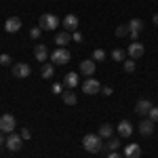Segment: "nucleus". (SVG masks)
Masks as SVG:
<instances>
[{
	"instance_id": "1",
	"label": "nucleus",
	"mask_w": 158,
	"mask_h": 158,
	"mask_svg": "<svg viewBox=\"0 0 158 158\" xmlns=\"http://www.w3.org/2000/svg\"><path fill=\"white\" fill-rule=\"evenodd\" d=\"M82 148H85L86 152H91V154H97L99 150H101V137L97 133H89L82 137Z\"/></svg>"
},
{
	"instance_id": "2",
	"label": "nucleus",
	"mask_w": 158,
	"mask_h": 158,
	"mask_svg": "<svg viewBox=\"0 0 158 158\" xmlns=\"http://www.w3.org/2000/svg\"><path fill=\"white\" fill-rule=\"evenodd\" d=\"M70 51L65 49V47H57V49L51 53V61L53 63H57V65H65V63H70Z\"/></svg>"
},
{
	"instance_id": "3",
	"label": "nucleus",
	"mask_w": 158,
	"mask_h": 158,
	"mask_svg": "<svg viewBox=\"0 0 158 158\" xmlns=\"http://www.w3.org/2000/svg\"><path fill=\"white\" fill-rule=\"evenodd\" d=\"M15 124H17V120H15L13 114H2V116H0V131L4 135L15 133Z\"/></svg>"
},
{
	"instance_id": "4",
	"label": "nucleus",
	"mask_w": 158,
	"mask_h": 158,
	"mask_svg": "<svg viewBox=\"0 0 158 158\" xmlns=\"http://www.w3.org/2000/svg\"><path fill=\"white\" fill-rule=\"evenodd\" d=\"M57 25H59V19L53 13L40 15V30H57Z\"/></svg>"
},
{
	"instance_id": "5",
	"label": "nucleus",
	"mask_w": 158,
	"mask_h": 158,
	"mask_svg": "<svg viewBox=\"0 0 158 158\" xmlns=\"http://www.w3.org/2000/svg\"><path fill=\"white\" fill-rule=\"evenodd\" d=\"M82 91H85L86 95H97V93H101V85H99V80H95L91 76V78H86L85 82H82Z\"/></svg>"
},
{
	"instance_id": "6",
	"label": "nucleus",
	"mask_w": 158,
	"mask_h": 158,
	"mask_svg": "<svg viewBox=\"0 0 158 158\" xmlns=\"http://www.w3.org/2000/svg\"><path fill=\"white\" fill-rule=\"evenodd\" d=\"M30 74H32V68H30V63H25V61L13 65V76H15V78H21V80H23V78L30 76Z\"/></svg>"
},
{
	"instance_id": "7",
	"label": "nucleus",
	"mask_w": 158,
	"mask_h": 158,
	"mask_svg": "<svg viewBox=\"0 0 158 158\" xmlns=\"http://www.w3.org/2000/svg\"><path fill=\"white\" fill-rule=\"evenodd\" d=\"M21 146H23L21 135H17V133H9V135H6V148H9L11 152H19Z\"/></svg>"
},
{
	"instance_id": "8",
	"label": "nucleus",
	"mask_w": 158,
	"mask_h": 158,
	"mask_svg": "<svg viewBox=\"0 0 158 158\" xmlns=\"http://www.w3.org/2000/svg\"><path fill=\"white\" fill-rule=\"evenodd\" d=\"M146 53V49H143V44L141 42H137V40H133L129 47H127V55L131 57V59H139L141 55Z\"/></svg>"
},
{
	"instance_id": "9",
	"label": "nucleus",
	"mask_w": 158,
	"mask_h": 158,
	"mask_svg": "<svg viewBox=\"0 0 158 158\" xmlns=\"http://www.w3.org/2000/svg\"><path fill=\"white\" fill-rule=\"evenodd\" d=\"M152 108H154V106H152L150 99H139V101L135 103V114H139V116H148Z\"/></svg>"
},
{
	"instance_id": "10",
	"label": "nucleus",
	"mask_w": 158,
	"mask_h": 158,
	"mask_svg": "<svg viewBox=\"0 0 158 158\" xmlns=\"http://www.w3.org/2000/svg\"><path fill=\"white\" fill-rule=\"evenodd\" d=\"M95 61L93 59H85V61H80V74L82 76H86V78H91L93 74H95Z\"/></svg>"
},
{
	"instance_id": "11",
	"label": "nucleus",
	"mask_w": 158,
	"mask_h": 158,
	"mask_svg": "<svg viewBox=\"0 0 158 158\" xmlns=\"http://www.w3.org/2000/svg\"><path fill=\"white\" fill-rule=\"evenodd\" d=\"M141 30H143V21H141V19H131V21H129V36L133 38V40H137V36H139Z\"/></svg>"
},
{
	"instance_id": "12",
	"label": "nucleus",
	"mask_w": 158,
	"mask_h": 158,
	"mask_svg": "<svg viewBox=\"0 0 158 158\" xmlns=\"http://www.w3.org/2000/svg\"><path fill=\"white\" fill-rule=\"evenodd\" d=\"M78 23H80V21H78V17H76L74 13H70V15L63 17V27H65L68 32H76V30H78Z\"/></svg>"
},
{
	"instance_id": "13",
	"label": "nucleus",
	"mask_w": 158,
	"mask_h": 158,
	"mask_svg": "<svg viewBox=\"0 0 158 158\" xmlns=\"http://www.w3.org/2000/svg\"><path fill=\"white\" fill-rule=\"evenodd\" d=\"M4 30H6L9 34L19 32V30H21V19H19V17H9V19L4 21Z\"/></svg>"
},
{
	"instance_id": "14",
	"label": "nucleus",
	"mask_w": 158,
	"mask_h": 158,
	"mask_svg": "<svg viewBox=\"0 0 158 158\" xmlns=\"http://www.w3.org/2000/svg\"><path fill=\"white\" fill-rule=\"evenodd\" d=\"M70 42H72V32L63 30V32H57V34H55V44H57V47H65V44H70Z\"/></svg>"
},
{
	"instance_id": "15",
	"label": "nucleus",
	"mask_w": 158,
	"mask_h": 158,
	"mask_svg": "<svg viewBox=\"0 0 158 158\" xmlns=\"http://www.w3.org/2000/svg\"><path fill=\"white\" fill-rule=\"evenodd\" d=\"M116 131H118L120 137H131V135H133V124L129 120H120L118 127H116Z\"/></svg>"
},
{
	"instance_id": "16",
	"label": "nucleus",
	"mask_w": 158,
	"mask_h": 158,
	"mask_svg": "<svg viewBox=\"0 0 158 158\" xmlns=\"http://www.w3.org/2000/svg\"><path fill=\"white\" fill-rule=\"evenodd\" d=\"M139 133L143 135V137H150V135L154 133V122L150 120V118H143V120L139 122Z\"/></svg>"
},
{
	"instance_id": "17",
	"label": "nucleus",
	"mask_w": 158,
	"mask_h": 158,
	"mask_svg": "<svg viewBox=\"0 0 158 158\" xmlns=\"http://www.w3.org/2000/svg\"><path fill=\"white\" fill-rule=\"evenodd\" d=\"M124 158H141V148L137 143H129L124 148Z\"/></svg>"
},
{
	"instance_id": "18",
	"label": "nucleus",
	"mask_w": 158,
	"mask_h": 158,
	"mask_svg": "<svg viewBox=\"0 0 158 158\" xmlns=\"http://www.w3.org/2000/svg\"><path fill=\"white\" fill-rule=\"evenodd\" d=\"M34 57H36V59L42 63V61L49 57V51H47V47H44V44H36V47H34Z\"/></svg>"
},
{
	"instance_id": "19",
	"label": "nucleus",
	"mask_w": 158,
	"mask_h": 158,
	"mask_svg": "<svg viewBox=\"0 0 158 158\" xmlns=\"http://www.w3.org/2000/svg\"><path fill=\"white\" fill-rule=\"evenodd\" d=\"M63 85L68 86V89H76V86H78V74H76V72L65 74V80H63Z\"/></svg>"
},
{
	"instance_id": "20",
	"label": "nucleus",
	"mask_w": 158,
	"mask_h": 158,
	"mask_svg": "<svg viewBox=\"0 0 158 158\" xmlns=\"http://www.w3.org/2000/svg\"><path fill=\"white\" fill-rule=\"evenodd\" d=\"M112 133H114V127H112V124H101L99 131H97V135L101 137V139H110Z\"/></svg>"
},
{
	"instance_id": "21",
	"label": "nucleus",
	"mask_w": 158,
	"mask_h": 158,
	"mask_svg": "<svg viewBox=\"0 0 158 158\" xmlns=\"http://www.w3.org/2000/svg\"><path fill=\"white\" fill-rule=\"evenodd\" d=\"M53 74H55V63H44L42 70H40V76L49 80V78H53Z\"/></svg>"
},
{
	"instance_id": "22",
	"label": "nucleus",
	"mask_w": 158,
	"mask_h": 158,
	"mask_svg": "<svg viewBox=\"0 0 158 158\" xmlns=\"http://www.w3.org/2000/svg\"><path fill=\"white\" fill-rule=\"evenodd\" d=\"M61 99H63V103H68V106H76V101H78V97H76L74 91H65V93H61Z\"/></svg>"
},
{
	"instance_id": "23",
	"label": "nucleus",
	"mask_w": 158,
	"mask_h": 158,
	"mask_svg": "<svg viewBox=\"0 0 158 158\" xmlns=\"http://www.w3.org/2000/svg\"><path fill=\"white\" fill-rule=\"evenodd\" d=\"M118 148H120V139H118V137H110L108 139V150L110 152H116Z\"/></svg>"
},
{
	"instance_id": "24",
	"label": "nucleus",
	"mask_w": 158,
	"mask_h": 158,
	"mask_svg": "<svg viewBox=\"0 0 158 158\" xmlns=\"http://www.w3.org/2000/svg\"><path fill=\"white\" fill-rule=\"evenodd\" d=\"M122 65H124V72H127V74H133L135 72V59H131V57L122 61Z\"/></svg>"
},
{
	"instance_id": "25",
	"label": "nucleus",
	"mask_w": 158,
	"mask_h": 158,
	"mask_svg": "<svg viewBox=\"0 0 158 158\" xmlns=\"http://www.w3.org/2000/svg\"><path fill=\"white\" fill-rule=\"evenodd\" d=\"M106 57H108V55H106L103 49H95L93 51V61H106Z\"/></svg>"
},
{
	"instance_id": "26",
	"label": "nucleus",
	"mask_w": 158,
	"mask_h": 158,
	"mask_svg": "<svg viewBox=\"0 0 158 158\" xmlns=\"http://www.w3.org/2000/svg\"><path fill=\"white\" fill-rule=\"evenodd\" d=\"M112 59L118 61V63H122V61H124V51L122 49H114L112 51Z\"/></svg>"
},
{
	"instance_id": "27",
	"label": "nucleus",
	"mask_w": 158,
	"mask_h": 158,
	"mask_svg": "<svg viewBox=\"0 0 158 158\" xmlns=\"http://www.w3.org/2000/svg\"><path fill=\"white\" fill-rule=\"evenodd\" d=\"M116 36L118 38L129 36V25H118V27H116Z\"/></svg>"
},
{
	"instance_id": "28",
	"label": "nucleus",
	"mask_w": 158,
	"mask_h": 158,
	"mask_svg": "<svg viewBox=\"0 0 158 158\" xmlns=\"http://www.w3.org/2000/svg\"><path fill=\"white\" fill-rule=\"evenodd\" d=\"M148 118H150V120H152L154 124H156V122H158V108H152V110H150V114H148Z\"/></svg>"
},
{
	"instance_id": "29",
	"label": "nucleus",
	"mask_w": 158,
	"mask_h": 158,
	"mask_svg": "<svg viewBox=\"0 0 158 158\" xmlns=\"http://www.w3.org/2000/svg\"><path fill=\"white\" fill-rule=\"evenodd\" d=\"M51 91H53L55 95H61V93H63V85H61V82H55V85L51 86Z\"/></svg>"
},
{
	"instance_id": "30",
	"label": "nucleus",
	"mask_w": 158,
	"mask_h": 158,
	"mask_svg": "<svg viewBox=\"0 0 158 158\" xmlns=\"http://www.w3.org/2000/svg\"><path fill=\"white\" fill-rule=\"evenodd\" d=\"M40 32H42V30H40V25H36V27H32V30H30V36L36 40V38L40 36Z\"/></svg>"
},
{
	"instance_id": "31",
	"label": "nucleus",
	"mask_w": 158,
	"mask_h": 158,
	"mask_svg": "<svg viewBox=\"0 0 158 158\" xmlns=\"http://www.w3.org/2000/svg\"><path fill=\"white\" fill-rule=\"evenodd\" d=\"M101 93H103L106 97H110V95L114 93V89H112V86H101Z\"/></svg>"
},
{
	"instance_id": "32",
	"label": "nucleus",
	"mask_w": 158,
	"mask_h": 158,
	"mask_svg": "<svg viewBox=\"0 0 158 158\" xmlns=\"http://www.w3.org/2000/svg\"><path fill=\"white\" fill-rule=\"evenodd\" d=\"M72 40L74 42H82V34L80 32H72Z\"/></svg>"
},
{
	"instance_id": "33",
	"label": "nucleus",
	"mask_w": 158,
	"mask_h": 158,
	"mask_svg": "<svg viewBox=\"0 0 158 158\" xmlns=\"http://www.w3.org/2000/svg\"><path fill=\"white\" fill-rule=\"evenodd\" d=\"M0 63H2V65H9V63H11V57H9V55H0Z\"/></svg>"
},
{
	"instance_id": "34",
	"label": "nucleus",
	"mask_w": 158,
	"mask_h": 158,
	"mask_svg": "<svg viewBox=\"0 0 158 158\" xmlns=\"http://www.w3.org/2000/svg\"><path fill=\"white\" fill-rule=\"evenodd\" d=\"M30 137H32L30 129H23V131H21V139H30Z\"/></svg>"
},
{
	"instance_id": "35",
	"label": "nucleus",
	"mask_w": 158,
	"mask_h": 158,
	"mask_svg": "<svg viewBox=\"0 0 158 158\" xmlns=\"http://www.w3.org/2000/svg\"><path fill=\"white\" fill-rule=\"evenodd\" d=\"M4 146H6V137H4V133L0 131V150H2Z\"/></svg>"
},
{
	"instance_id": "36",
	"label": "nucleus",
	"mask_w": 158,
	"mask_h": 158,
	"mask_svg": "<svg viewBox=\"0 0 158 158\" xmlns=\"http://www.w3.org/2000/svg\"><path fill=\"white\" fill-rule=\"evenodd\" d=\"M106 158H122V156H120V154H118V152H110V154H108V156H106Z\"/></svg>"
},
{
	"instance_id": "37",
	"label": "nucleus",
	"mask_w": 158,
	"mask_h": 158,
	"mask_svg": "<svg viewBox=\"0 0 158 158\" xmlns=\"http://www.w3.org/2000/svg\"><path fill=\"white\" fill-rule=\"evenodd\" d=\"M152 21H154V25H156V27H158V13H156V15H154V17H152Z\"/></svg>"
}]
</instances>
